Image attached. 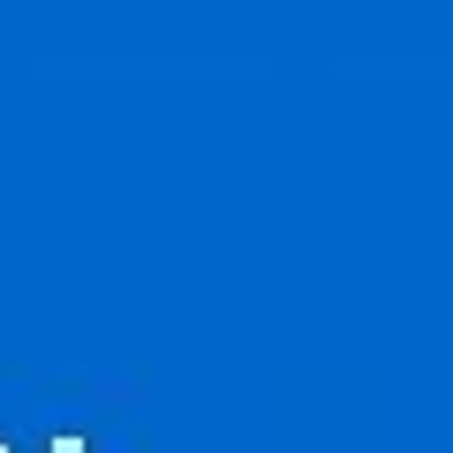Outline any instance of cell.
<instances>
[{"instance_id": "1", "label": "cell", "mask_w": 453, "mask_h": 453, "mask_svg": "<svg viewBox=\"0 0 453 453\" xmlns=\"http://www.w3.org/2000/svg\"><path fill=\"white\" fill-rule=\"evenodd\" d=\"M53 453H83V438H53Z\"/></svg>"}, {"instance_id": "2", "label": "cell", "mask_w": 453, "mask_h": 453, "mask_svg": "<svg viewBox=\"0 0 453 453\" xmlns=\"http://www.w3.org/2000/svg\"><path fill=\"white\" fill-rule=\"evenodd\" d=\"M0 453H16V446H8V438H0Z\"/></svg>"}]
</instances>
